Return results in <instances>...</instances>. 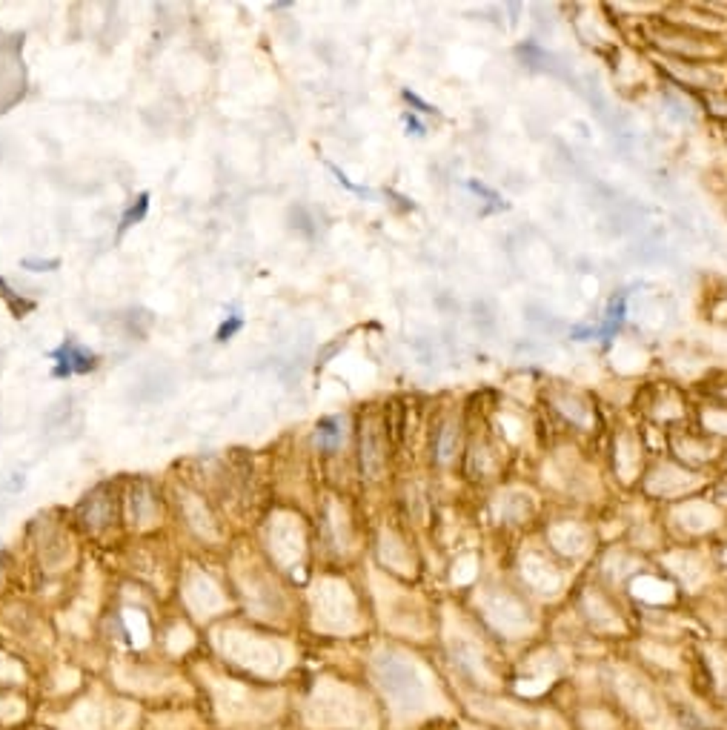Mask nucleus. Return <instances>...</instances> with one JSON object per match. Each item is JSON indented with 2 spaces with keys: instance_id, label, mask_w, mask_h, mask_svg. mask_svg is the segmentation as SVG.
<instances>
[{
  "instance_id": "f03ea898",
  "label": "nucleus",
  "mask_w": 727,
  "mask_h": 730,
  "mask_svg": "<svg viewBox=\"0 0 727 730\" xmlns=\"http://www.w3.org/2000/svg\"><path fill=\"white\" fill-rule=\"evenodd\" d=\"M381 464H384V456H381V438L375 433V427H367L361 433V467L367 470V476H381Z\"/></svg>"
},
{
  "instance_id": "20e7f679",
  "label": "nucleus",
  "mask_w": 727,
  "mask_h": 730,
  "mask_svg": "<svg viewBox=\"0 0 727 730\" xmlns=\"http://www.w3.org/2000/svg\"><path fill=\"white\" fill-rule=\"evenodd\" d=\"M149 192H140L137 198H135V204H129L126 206V212L121 215V226H118V235H124L126 229H132L135 224H140L147 218V212H149Z\"/></svg>"
},
{
  "instance_id": "0eeeda50",
  "label": "nucleus",
  "mask_w": 727,
  "mask_h": 730,
  "mask_svg": "<svg viewBox=\"0 0 727 730\" xmlns=\"http://www.w3.org/2000/svg\"><path fill=\"white\" fill-rule=\"evenodd\" d=\"M23 267L32 269V272H49V269H58L60 261H58V258H49V261H37V258H23Z\"/></svg>"
},
{
  "instance_id": "39448f33",
  "label": "nucleus",
  "mask_w": 727,
  "mask_h": 730,
  "mask_svg": "<svg viewBox=\"0 0 727 730\" xmlns=\"http://www.w3.org/2000/svg\"><path fill=\"white\" fill-rule=\"evenodd\" d=\"M244 324H246V321H244V315H241V313H229V315L221 321V326H218L215 341H218V344H226V341H232V338H235V335L241 333V329H244Z\"/></svg>"
},
{
  "instance_id": "423d86ee",
  "label": "nucleus",
  "mask_w": 727,
  "mask_h": 730,
  "mask_svg": "<svg viewBox=\"0 0 727 730\" xmlns=\"http://www.w3.org/2000/svg\"><path fill=\"white\" fill-rule=\"evenodd\" d=\"M456 427L453 424H444L441 427V438H438V458L441 461H447L453 453H456Z\"/></svg>"
},
{
  "instance_id": "7ed1b4c3",
  "label": "nucleus",
  "mask_w": 727,
  "mask_h": 730,
  "mask_svg": "<svg viewBox=\"0 0 727 730\" xmlns=\"http://www.w3.org/2000/svg\"><path fill=\"white\" fill-rule=\"evenodd\" d=\"M344 441V418L341 415H330L318 421L315 427V444L321 450H335V447Z\"/></svg>"
},
{
  "instance_id": "f257e3e1",
  "label": "nucleus",
  "mask_w": 727,
  "mask_h": 730,
  "mask_svg": "<svg viewBox=\"0 0 727 730\" xmlns=\"http://www.w3.org/2000/svg\"><path fill=\"white\" fill-rule=\"evenodd\" d=\"M49 358L55 361L52 367V379H72V375H86L98 367V356L89 347L78 344L75 338H66L60 347L49 352Z\"/></svg>"
}]
</instances>
